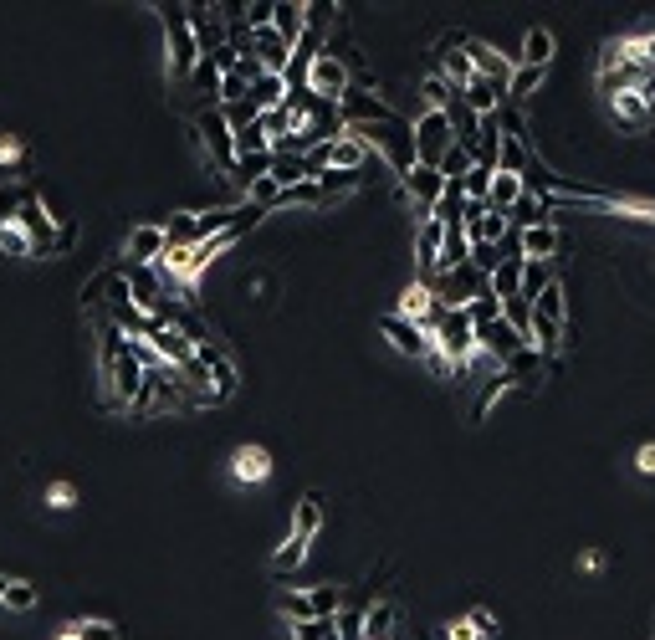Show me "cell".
I'll return each instance as SVG.
<instances>
[{
  "label": "cell",
  "instance_id": "28",
  "mask_svg": "<svg viewBox=\"0 0 655 640\" xmlns=\"http://www.w3.org/2000/svg\"><path fill=\"white\" fill-rule=\"evenodd\" d=\"M441 236H446V226L441 221H420V231H415V256H420V267L430 272L435 267V256H441Z\"/></svg>",
  "mask_w": 655,
  "mask_h": 640
},
{
  "label": "cell",
  "instance_id": "48",
  "mask_svg": "<svg viewBox=\"0 0 655 640\" xmlns=\"http://www.w3.org/2000/svg\"><path fill=\"white\" fill-rule=\"evenodd\" d=\"M185 82H190V88H200V93H210V98H215V88H221V72H215V67L200 57V62H195V72H190Z\"/></svg>",
  "mask_w": 655,
  "mask_h": 640
},
{
  "label": "cell",
  "instance_id": "2",
  "mask_svg": "<svg viewBox=\"0 0 655 640\" xmlns=\"http://www.w3.org/2000/svg\"><path fill=\"white\" fill-rule=\"evenodd\" d=\"M159 21H164V36H169V77L185 82V77L195 72V62H200L190 16H185V6H159Z\"/></svg>",
  "mask_w": 655,
  "mask_h": 640
},
{
  "label": "cell",
  "instance_id": "37",
  "mask_svg": "<svg viewBox=\"0 0 655 640\" xmlns=\"http://www.w3.org/2000/svg\"><path fill=\"white\" fill-rule=\"evenodd\" d=\"M507 390H512V374H502V369H497V374H492V384L482 390V400H476V420H487V415H492V405H497Z\"/></svg>",
  "mask_w": 655,
  "mask_h": 640
},
{
  "label": "cell",
  "instance_id": "39",
  "mask_svg": "<svg viewBox=\"0 0 655 640\" xmlns=\"http://www.w3.org/2000/svg\"><path fill=\"white\" fill-rule=\"evenodd\" d=\"M609 108H615V118H625V123H645V118H650V103H645V98H635V93L609 98Z\"/></svg>",
  "mask_w": 655,
  "mask_h": 640
},
{
  "label": "cell",
  "instance_id": "45",
  "mask_svg": "<svg viewBox=\"0 0 655 640\" xmlns=\"http://www.w3.org/2000/svg\"><path fill=\"white\" fill-rule=\"evenodd\" d=\"M277 605H282V615H287L292 625H302V620H313V615H308V589H287V594H282V600H277Z\"/></svg>",
  "mask_w": 655,
  "mask_h": 640
},
{
  "label": "cell",
  "instance_id": "34",
  "mask_svg": "<svg viewBox=\"0 0 655 640\" xmlns=\"http://www.w3.org/2000/svg\"><path fill=\"white\" fill-rule=\"evenodd\" d=\"M272 175V154H246V159H236V169H231V180L246 190L251 180H267Z\"/></svg>",
  "mask_w": 655,
  "mask_h": 640
},
{
  "label": "cell",
  "instance_id": "50",
  "mask_svg": "<svg viewBox=\"0 0 655 640\" xmlns=\"http://www.w3.org/2000/svg\"><path fill=\"white\" fill-rule=\"evenodd\" d=\"M241 21L251 31H267L272 26V0H251V6H241Z\"/></svg>",
  "mask_w": 655,
  "mask_h": 640
},
{
  "label": "cell",
  "instance_id": "36",
  "mask_svg": "<svg viewBox=\"0 0 655 640\" xmlns=\"http://www.w3.org/2000/svg\"><path fill=\"white\" fill-rule=\"evenodd\" d=\"M231 149H236V159H246V154H272V144H267V134H261L256 123H246V128H236L231 134Z\"/></svg>",
  "mask_w": 655,
  "mask_h": 640
},
{
  "label": "cell",
  "instance_id": "18",
  "mask_svg": "<svg viewBox=\"0 0 655 640\" xmlns=\"http://www.w3.org/2000/svg\"><path fill=\"white\" fill-rule=\"evenodd\" d=\"M466 57H471V72L476 77H487V82H502L507 88V77H512V62L497 52V47H487V41H466Z\"/></svg>",
  "mask_w": 655,
  "mask_h": 640
},
{
  "label": "cell",
  "instance_id": "41",
  "mask_svg": "<svg viewBox=\"0 0 655 640\" xmlns=\"http://www.w3.org/2000/svg\"><path fill=\"white\" fill-rule=\"evenodd\" d=\"M292 205H328V200H323V190H318V180H302V185H292V190H282V210H292Z\"/></svg>",
  "mask_w": 655,
  "mask_h": 640
},
{
  "label": "cell",
  "instance_id": "42",
  "mask_svg": "<svg viewBox=\"0 0 655 640\" xmlns=\"http://www.w3.org/2000/svg\"><path fill=\"white\" fill-rule=\"evenodd\" d=\"M502 323H512L522 338H528V328H533V308H528V297H512V303H502Z\"/></svg>",
  "mask_w": 655,
  "mask_h": 640
},
{
  "label": "cell",
  "instance_id": "29",
  "mask_svg": "<svg viewBox=\"0 0 655 640\" xmlns=\"http://www.w3.org/2000/svg\"><path fill=\"white\" fill-rule=\"evenodd\" d=\"M420 98H425V108H435V113H446L451 103H461V93L451 88V82H446L441 72H430V77L420 82Z\"/></svg>",
  "mask_w": 655,
  "mask_h": 640
},
{
  "label": "cell",
  "instance_id": "32",
  "mask_svg": "<svg viewBox=\"0 0 655 640\" xmlns=\"http://www.w3.org/2000/svg\"><path fill=\"white\" fill-rule=\"evenodd\" d=\"M492 175H497V169H492V164H471V169H466V180H461V195H466L471 205H487V190H492Z\"/></svg>",
  "mask_w": 655,
  "mask_h": 640
},
{
  "label": "cell",
  "instance_id": "21",
  "mask_svg": "<svg viewBox=\"0 0 655 640\" xmlns=\"http://www.w3.org/2000/svg\"><path fill=\"white\" fill-rule=\"evenodd\" d=\"M528 195V180L522 175H492V190H487V210L492 216H507V210Z\"/></svg>",
  "mask_w": 655,
  "mask_h": 640
},
{
  "label": "cell",
  "instance_id": "57",
  "mask_svg": "<svg viewBox=\"0 0 655 640\" xmlns=\"http://www.w3.org/2000/svg\"><path fill=\"white\" fill-rule=\"evenodd\" d=\"M62 640H67V635H62Z\"/></svg>",
  "mask_w": 655,
  "mask_h": 640
},
{
  "label": "cell",
  "instance_id": "15",
  "mask_svg": "<svg viewBox=\"0 0 655 640\" xmlns=\"http://www.w3.org/2000/svg\"><path fill=\"white\" fill-rule=\"evenodd\" d=\"M251 57H256L261 72H277V77L292 67V47H287L272 26H267V31H251Z\"/></svg>",
  "mask_w": 655,
  "mask_h": 640
},
{
  "label": "cell",
  "instance_id": "19",
  "mask_svg": "<svg viewBox=\"0 0 655 640\" xmlns=\"http://www.w3.org/2000/svg\"><path fill=\"white\" fill-rule=\"evenodd\" d=\"M231 477H236V482H267V477H272L267 446H236V451H231Z\"/></svg>",
  "mask_w": 655,
  "mask_h": 640
},
{
  "label": "cell",
  "instance_id": "30",
  "mask_svg": "<svg viewBox=\"0 0 655 640\" xmlns=\"http://www.w3.org/2000/svg\"><path fill=\"white\" fill-rule=\"evenodd\" d=\"M338 610H343L338 584H313V589H308V615H313V620H333Z\"/></svg>",
  "mask_w": 655,
  "mask_h": 640
},
{
  "label": "cell",
  "instance_id": "54",
  "mask_svg": "<svg viewBox=\"0 0 655 640\" xmlns=\"http://www.w3.org/2000/svg\"><path fill=\"white\" fill-rule=\"evenodd\" d=\"M635 466H640V472H645V477H655V441L635 451Z\"/></svg>",
  "mask_w": 655,
  "mask_h": 640
},
{
  "label": "cell",
  "instance_id": "52",
  "mask_svg": "<svg viewBox=\"0 0 655 640\" xmlns=\"http://www.w3.org/2000/svg\"><path fill=\"white\" fill-rule=\"evenodd\" d=\"M466 625H471V635H497V615L492 610H471Z\"/></svg>",
  "mask_w": 655,
  "mask_h": 640
},
{
  "label": "cell",
  "instance_id": "27",
  "mask_svg": "<svg viewBox=\"0 0 655 640\" xmlns=\"http://www.w3.org/2000/svg\"><path fill=\"white\" fill-rule=\"evenodd\" d=\"M528 308H533V318H548V323H563V318H569V303H563V282L553 277V282H548V287H543V292L533 297V303H528Z\"/></svg>",
  "mask_w": 655,
  "mask_h": 640
},
{
  "label": "cell",
  "instance_id": "4",
  "mask_svg": "<svg viewBox=\"0 0 655 640\" xmlns=\"http://www.w3.org/2000/svg\"><path fill=\"white\" fill-rule=\"evenodd\" d=\"M471 338H476V349H482V354H492V359H497V369H507L522 349H528V338H522L512 323H502V318H482V323H471Z\"/></svg>",
  "mask_w": 655,
  "mask_h": 640
},
{
  "label": "cell",
  "instance_id": "14",
  "mask_svg": "<svg viewBox=\"0 0 655 640\" xmlns=\"http://www.w3.org/2000/svg\"><path fill=\"white\" fill-rule=\"evenodd\" d=\"M272 31L297 52V41L308 36V0H272Z\"/></svg>",
  "mask_w": 655,
  "mask_h": 640
},
{
  "label": "cell",
  "instance_id": "3",
  "mask_svg": "<svg viewBox=\"0 0 655 640\" xmlns=\"http://www.w3.org/2000/svg\"><path fill=\"white\" fill-rule=\"evenodd\" d=\"M410 144H415V164H441V154L456 144L451 139V118L435 113V108H420V118L410 123Z\"/></svg>",
  "mask_w": 655,
  "mask_h": 640
},
{
  "label": "cell",
  "instance_id": "56",
  "mask_svg": "<svg viewBox=\"0 0 655 640\" xmlns=\"http://www.w3.org/2000/svg\"><path fill=\"white\" fill-rule=\"evenodd\" d=\"M6 589H11V579H6V574H0V600H6Z\"/></svg>",
  "mask_w": 655,
  "mask_h": 640
},
{
  "label": "cell",
  "instance_id": "7",
  "mask_svg": "<svg viewBox=\"0 0 655 640\" xmlns=\"http://www.w3.org/2000/svg\"><path fill=\"white\" fill-rule=\"evenodd\" d=\"M338 118H343V128H369V123L395 118V108H389L374 88H359V82H348V93L338 98Z\"/></svg>",
  "mask_w": 655,
  "mask_h": 640
},
{
  "label": "cell",
  "instance_id": "55",
  "mask_svg": "<svg viewBox=\"0 0 655 640\" xmlns=\"http://www.w3.org/2000/svg\"><path fill=\"white\" fill-rule=\"evenodd\" d=\"M446 640H476V635H471V625H466V620H456V625L446 630Z\"/></svg>",
  "mask_w": 655,
  "mask_h": 640
},
{
  "label": "cell",
  "instance_id": "26",
  "mask_svg": "<svg viewBox=\"0 0 655 640\" xmlns=\"http://www.w3.org/2000/svg\"><path fill=\"white\" fill-rule=\"evenodd\" d=\"M548 62H553V31L533 26L528 36H522V67H543L548 72Z\"/></svg>",
  "mask_w": 655,
  "mask_h": 640
},
{
  "label": "cell",
  "instance_id": "24",
  "mask_svg": "<svg viewBox=\"0 0 655 640\" xmlns=\"http://www.w3.org/2000/svg\"><path fill=\"white\" fill-rule=\"evenodd\" d=\"M430 313H435V292H430V282H410L405 297H400V308H395V318H405V323H425Z\"/></svg>",
  "mask_w": 655,
  "mask_h": 640
},
{
  "label": "cell",
  "instance_id": "25",
  "mask_svg": "<svg viewBox=\"0 0 655 640\" xmlns=\"http://www.w3.org/2000/svg\"><path fill=\"white\" fill-rule=\"evenodd\" d=\"M533 164V149L522 144V134H507L502 128V144H497V175H522Z\"/></svg>",
  "mask_w": 655,
  "mask_h": 640
},
{
  "label": "cell",
  "instance_id": "43",
  "mask_svg": "<svg viewBox=\"0 0 655 640\" xmlns=\"http://www.w3.org/2000/svg\"><path fill=\"white\" fill-rule=\"evenodd\" d=\"M302 559H308V543H302V538H287V543L277 548V559H272V569H277V574H287V569H297Z\"/></svg>",
  "mask_w": 655,
  "mask_h": 640
},
{
  "label": "cell",
  "instance_id": "47",
  "mask_svg": "<svg viewBox=\"0 0 655 640\" xmlns=\"http://www.w3.org/2000/svg\"><path fill=\"white\" fill-rule=\"evenodd\" d=\"M0 251H6V256H31V241H26V231L16 221L0 226Z\"/></svg>",
  "mask_w": 655,
  "mask_h": 640
},
{
  "label": "cell",
  "instance_id": "12",
  "mask_svg": "<svg viewBox=\"0 0 655 640\" xmlns=\"http://www.w3.org/2000/svg\"><path fill=\"white\" fill-rule=\"evenodd\" d=\"M558 251H563V236H558V226H553V221L528 226V231L517 236V256H522V262H553Z\"/></svg>",
  "mask_w": 655,
  "mask_h": 640
},
{
  "label": "cell",
  "instance_id": "49",
  "mask_svg": "<svg viewBox=\"0 0 655 640\" xmlns=\"http://www.w3.org/2000/svg\"><path fill=\"white\" fill-rule=\"evenodd\" d=\"M108 282H113V272H98L93 282H82V308H103V297H108Z\"/></svg>",
  "mask_w": 655,
  "mask_h": 640
},
{
  "label": "cell",
  "instance_id": "11",
  "mask_svg": "<svg viewBox=\"0 0 655 640\" xmlns=\"http://www.w3.org/2000/svg\"><path fill=\"white\" fill-rule=\"evenodd\" d=\"M164 226L159 221H139L134 231H128V241H123V251H128V262L134 267H159V256H164Z\"/></svg>",
  "mask_w": 655,
  "mask_h": 640
},
{
  "label": "cell",
  "instance_id": "51",
  "mask_svg": "<svg viewBox=\"0 0 655 640\" xmlns=\"http://www.w3.org/2000/svg\"><path fill=\"white\" fill-rule=\"evenodd\" d=\"M292 640H333V620H302L292 625Z\"/></svg>",
  "mask_w": 655,
  "mask_h": 640
},
{
  "label": "cell",
  "instance_id": "35",
  "mask_svg": "<svg viewBox=\"0 0 655 640\" xmlns=\"http://www.w3.org/2000/svg\"><path fill=\"white\" fill-rule=\"evenodd\" d=\"M512 221H517L522 231H528V226H543V221H548V205H543V200H533V195H522V200L507 210V226H512Z\"/></svg>",
  "mask_w": 655,
  "mask_h": 640
},
{
  "label": "cell",
  "instance_id": "16",
  "mask_svg": "<svg viewBox=\"0 0 655 640\" xmlns=\"http://www.w3.org/2000/svg\"><path fill=\"white\" fill-rule=\"evenodd\" d=\"M461 103H466L476 118H492V113L507 103V88H502V82H487V77H471L466 88H461Z\"/></svg>",
  "mask_w": 655,
  "mask_h": 640
},
{
  "label": "cell",
  "instance_id": "46",
  "mask_svg": "<svg viewBox=\"0 0 655 640\" xmlns=\"http://www.w3.org/2000/svg\"><path fill=\"white\" fill-rule=\"evenodd\" d=\"M553 282V272H548V262H528V272H522V297H528V303H533V297L543 292Z\"/></svg>",
  "mask_w": 655,
  "mask_h": 640
},
{
  "label": "cell",
  "instance_id": "8",
  "mask_svg": "<svg viewBox=\"0 0 655 640\" xmlns=\"http://www.w3.org/2000/svg\"><path fill=\"white\" fill-rule=\"evenodd\" d=\"M195 359L205 364V374L215 379V405H221V400H231L236 395V384H241V374H236V364L226 359V349L221 344H210V338H200V344H195Z\"/></svg>",
  "mask_w": 655,
  "mask_h": 640
},
{
  "label": "cell",
  "instance_id": "33",
  "mask_svg": "<svg viewBox=\"0 0 655 640\" xmlns=\"http://www.w3.org/2000/svg\"><path fill=\"white\" fill-rule=\"evenodd\" d=\"M543 67H512V77H507V98H533L538 88H543Z\"/></svg>",
  "mask_w": 655,
  "mask_h": 640
},
{
  "label": "cell",
  "instance_id": "23",
  "mask_svg": "<svg viewBox=\"0 0 655 640\" xmlns=\"http://www.w3.org/2000/svg\"><path fill=\"white\" fill-rule=\"evenodd\" d=\"M323 533V497L318 492H308L297 502V512H292V538H302V543H313Z\"/></svg>",
  "mask_w": 655,
  "mask_h": 640
},
{
  "label": "cell",
  "instance_id": "5",
  "mask_svg": "<svg viewBox=\"0 0 655 640\" xmlns=\"http://www.w3.org/2000/svg\"><path fill=\"white\" fill-rule=\"evenodd\" d=\"M302 82H308V93L313 98H323V103H338L343 93H348V67H343V57L328 47V52H318L313 62H308V72H302Z\"/></svg>",
  "mask_w": 655,
  "mask_h": 640
},
{
  "label": "cell",
  "instance_id": "31",
  "mask_svg": "<svg viewBox=\"0 0 655 640\" xmlns=\"http://www.w3.org/2000/svg\"><path fill=\"white\" fill-rule=\"evenodd\" d=\"M359 185H364V175H354V169H323V175H318V190H323V200H338V195L359 190Z\"/></svg>",
  "mask_w": 655,
  "mask_h": 640
},
{
  "label": "cell",
  "instance_id": "17",
  "mask_svg": "<svg viewBox=\"0 0 655 640\" xmlns=\"http://www.w3.org/2000/svg\"><path fill=\"white\" fill-rule=\"evenodd\" d=\"M441 77L451 82L456 93L476 77V72H471V57H466V36H446V41H441Z\"/></svg>",
  "mask_w": 655,
  "mask_h": 640
},
{
  "label": "cell",
  "instance_id": "9",
  "mask_svg": "<svg viewBox=\"0 0 655 640\" xmlns=\"http://www.w3.org/2000/svg\"><path fill=\"white\" fill-rule=\"evenodd\" d=\"M16 226L26 231L31 251H47V256H52V246H57V226H52L47 210H41V195H36V190H31V195H26V205L16 210Z\"/></svg>",
  "mask_w": 655,
  "mask_h": 640
},
{
  "label": "cell",
  "instance_id": "6",
  "mask_svg": "<svg viewBox=\"0 0 655 640\" xmlns=\"http://www.w3.org/2000/svg\"><path fill=\"white\" fill-rule=\"evenodd\" d=\"M195 134L205 139V149H210V164L221 169V175H231L236 169V149H231V123H226V113L221 108H200V118H195Z\"/></svg>",
  "mask_w": 655,
  "mask_h": 640
},
{
  "label": "cell",
  "instance_id": "44",
  "mask_svg": "<svg viewBox=\"0 0 655 640\" xmlns=\"http://www.w3.org/2000/svg\"><path fill=\"white\" fill-rule=\"evenodd\" d=\"M6 610H36V584H26V579H11V589H6V600H0Z\"/></svg>",
  "mask_w": 655,
  "mask_h": 640
},
{
  "label": "cell",
  "instance_id": "13",
  "mask_svg": "<svg viewBox=\"0 0 655 640\" xmlns=\"http://www.w3.org/2000/svg\"><path fill=\"white\" fill-rule=\"evenodd\" d=\"M400 185H405V195L415 200V210H420V221L430 216V210H435V200H441V190H446V180H441V175H435V169H430V164H415V169H410V175H405Z\"/></svg>",
  "mask_w": 655,
  "mask_h": 640
},
{
  "label": "cell",
  "instance_id": "38",
  "mask_svg": "<svg viewBox=\"0 0 655 640\" xmlns=\"http://www.w3.org/2000/svg\"><path fill=\"white\" fill-rule=\"evenodd\" d=\"M67 640H118V625H108V620H77V625H67Z\"/></svg>",
  "mask_w": 655,
  "mask_h": 640
},
{
  "label": "cell",
  "instance_id": "22",
  "mask_svg": "<svg viewBox=\"0 0 655 640\" xmlns=\"http://www.w3.org/2000/svg\"><path fill=\"white\" fill-rule=\"evenodd\" d=\"M251 108L256 113H272V108H282V98H287V77H277V72H261V77H251Z\"/></svg>",
  "mask_w": 655,
  "mask_h": 640
},
{
  "label": "cell",
  "instance_id": "20",
  "mask_svg": "<svg viewBox=\"0 0 655 640\" xmlns=\"http://www.w3.org/2000/svg\"><path fill=\"white\" fill-rule=\"evenodd\" d=\"M522 272H528V262H522V256H502L497 272L487 277V292L497 297V303H512V297H522Z\"/></svg>",
  "mask_w": 655,
  "mask_h": 640
},
{
  "label": "cell",
  "instance_id": "1",
  "mask_svg": "<svg viewBox=\"0 0 655 640\" xmlns=\"http://www.w3.org/2000/svg\"><path fill=\"white\" fill-rule=\"evenodd\" d=\"M348 134H354L369 154H379L389 169H395V175L405 180L410 169H415V144H410V123L395 113V118H384V123H369V128H348Z\"/></svg>",
  "mask_w": 655,
  "mask_h": 640
},
{
  "label": "cell",
  "instance_id": "53",
  "mask_svg": "<svg viewBox=\"0 0 655 640\" xmlns=\"http://www.w3.org/2000/svg\"><path fill=\"white\" fill-rule=\"evenodd\" d=\"M47 502H52V507H72V502H77V487H72V482H57V487L47 492Z\"/></svg>",
  "mask_w": 655,
  "mask_h": 640
},
{
  "label": "cell",
  "instance_id": "10",
  "mask_svg": "<svg viewBox=\"0 0 655 640\" xmlns=\"http://www.w3.org/2000/svg\"><path fill=\"white\" fill-rule=\"evenodd\" d=\"M379 328H384V338H389V344H395L405 359H435V344H430V333H425L420 323H405V318L389 313Z\"/></svg>",
  "mask_w": 655,
  "mask_h": 640
},
{
  "label": "cell",
  "instance_id": "40",
  "mask_svg": "<svg viewBox=\"0 0 655 640\" xmlns=\"http://www.w3.org/2000/svg\"><path fill=\"white\" fill-rule=\"evenodd\" d=\"M272 180H277L282 190H292V185L308 180V164H302V159H272Z\"/></svg>",
  "mask_w": 655,
  "mask_h": 640
}]
</instances>
